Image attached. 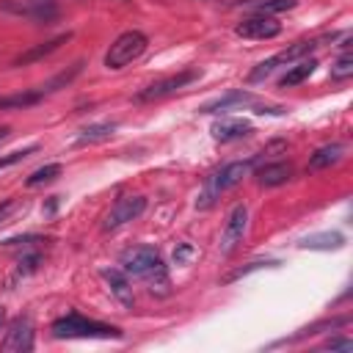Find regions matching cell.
I'll return each mask as SVG.
<instances>
[{
    "instance_id": "d6a6232c",
    "label": "cell",
    "mask_w": 353,
    "mask_h": 353,
    "mask_svg": "<svg viewBox=\"0 0 353 353\" xmlns=\"http://www.w3.org/2000/svg\"><path fill=\"white\" fill-rule=\"evenodd\" d=\"M55 207H58V201H55V196H52V199L47 201V207H44V212L50 215V212H55Z\"/></svg>"
},
{
    "instance_id": "ffe728a7",
    "label": "cell",
    "mask_w": 353,
    "mask_h": 353,
    "mask_svg": "<svg viewBox=\"0 0 353 353\" xmlns=\"http://www.w3.org/2000/svg\"><path fill=\"white\" fill-rule=\"evenodd\" d=\"M314 66H317V61H314V58H301L295 66H290V69H287V74L279 80V85H281V88H292V85L303 83V80L314 72Z\"/></svg>"
},
{
    "instance_id": "9a60e30c",
    "label": "cell",
    "mask_w": 353,
    "mask_h": 353,
    "mask_svg": "<svg viewBox=\"0 0 353 353\" xmlns=\"http://www.w3.org/2000/svg\"><path fill=\"white\" fill-rule=\"evenodd\" d=\"M290 179H292V165L284 163V160L268 163V165H262V168L256 171V182H259L262 188H279V185H284V182H290Z\"/></svg>"
},
{
    "instance_id": "277c9868",
    "label": "cell",
    "mask_w": 353,
    "mask_h": 353,
    "mask_svg": "<svg viewBox=\"0 0 353 353\" xmlns=\"http://www.w3.org/2000/svg\"><path fill=\"white\" fill-rule=\"evenodd\" d=\"M254 171V160H234V163H226L221 171H215L212 176H207V185H204V193L201 199L196 201L199 207H210L215 201V196H221L223 190L234 188L237 182H243V176H248Z\"/></svg>"
},
{
    "instance_id": "4fadbf2b",
    "label": "cell",
    "mask_w": 353,
    "mask_h": 353,
    "mask_svg": "<svg viewBox=\"0 0 353 353\" xmlns=\"http://www.w3.org/2000/svg\"><path fill=\"white\" fill-rule=\"evenodd\" d=\"M99 276L108 281V287H110L113 298H116L121 306H127V309H130V306L135 303V295H132V284H130V276H127L124 270H119V268H105Z\"/></svg>"
},
{
    "instance_id": "44dd1931",
    "label": "cell",
    "mask_w": 353,
    "mask_h": 353,
    "mask_svg": "<svg viewBox=\"0 0 353 353\" xmlns=\"http://www.w3.org/2000/svg\"><path fill=\"white\" fill-rule=\"evenodd\" d=\"M314 47H317V41H314V39H303V41H295L292 47L281 50V52H279V55H273V58H276V63H292V61L306 58Z\"/></svg>"
},
{
    "instance_id": "d6986e66",
    "label": "cell",
    "mask_w": 353,
    "mask_h": 353,
    "mask_svg": "<svg viewBox=\"0 0 353 353\" xmlns=\"http://www.w3.org/2000/svg\"><path fill=\"white\" fill-rule=\"evenodd\" d=\"M41 91H17V94H6L0 97V110H25V108H33L36 102H41Z\"/></svg>"
},
{
    "instance_id": "836d02e7",
    "label": "cell",
    "mask_w": 353,
    "mask_h": 353,
    "mask_svg": "<svg viewBox=\"0 0 353 353\" xmlns=\"http://www.w3.org/2000/svg\"><path fill=\"white\" fill-rule=\"evenodd\" d=\"M8 135H11V130H8V127H0V143H3Z\"/></svg>"
},
{
    "instance_id": "5bb4252c",
    "label": "cell",
    "mask_w": 353,
    "mask_h": 353,
    "mask_svg": "<svg viewBox=\"0 0 353 353\" xmlns=\"http://www.w3.org/2000/svg\"><path fill=\"white\" fill-rule=\"evenodd\" d=\"M72 39V33H61V36H55V39H50V41H41V44H33V47H28L25 52H19L17 58H14V63L11 66H28V63H36V61H41V58H47L50 52H55L61 44H66Z\"/></svg>"
},
{
    "instance_id": "ac0fdd59",
    "label": "cell",
    "mask_w": 353,
    "mask_h": 353,
    "mask_svg": "<svg viewBox=\"0 0 353 353\" xmlns=\"http://www.w3.org/2000/svg\"><path fill=\"white\" fill-rule=\"evenodd\" d=\"M116 132V124L113 121H97V124H88L80 130L77 135V143L85 146V143H102V141H110Z\"/></svg>"
},
{
    "instance_id": "52a82bcc",
    "label": "cell",
    "mask_w": 353,
    "mask_h": 353,
    "mask_svg": "<svg viewBox=\"0 0 353 353\" xmlns=\"http://www.w3.org/2000/svg\"><path fill=\"white\" fill-rule=\"evenodd\" d=\"M193 80H199V69H182V72H176V74H168V77H160V80H154V83H149L143 91H138V102H152V99H163V97H168V94H174V91H179V88H185L188 83H193Z\"/></svg>"
},
{
    "instance_id": "3957f363",
    "label": "cell",
    "mask_w": 353,
    "mask_h": 353,
    "mask_svg": "<svg viewBox=\"0 0 353 353\" xmlns=\"http://www.w3.org/2000/svg\"><path fill=\"white\" fill-rule=\"evenodd\" d=\"M146 47H149L146 33H141V30H124V33H119V36L113 39V44L108 47V52H105V66H108V69H124L127 63L138 61V58L146 52Z\"/></svg>"
},
{
    "instance_id": "1f68e13d",
    "label": "cell",
    "mask_w": 353,
    "mask_h": 353,
    "mask_svg": "<svg viewBox=\"0 0 353 353\" xmlns=\"http://www.w3.org/2000/svg\"><path fill=\"white\" fill-rule=\"evenodd\" d=\"M11 204H14L11 199H3V201H0V221H3L6 215H8V210H11Z\"/></svg>"
},
{
    "instance_id": "7a4b0ae2",
    "label": "cell",
    "mask_w": 353,
    "mask_h": 353,
    "mask_svg": "<svg viewBox=\"0 0 353 353\" xmlns=\"http://www.w3.org/2000/svg\"><path fill=\"white\" fill-rule=\"evenodd\" d=\"M52 336L55 339H121V328L99 323V320H88L77 312H69L66 317H58L52 323Z\"/></svg>"
},
{
    "instance_id": "8fae6325",
    "label": "cell",
    "mask_w": 353,
    "mask_h": 353,
    "mask_svg": "<svg viewBox=\"0 0 353 353\" xmlns=\"http://www.w3.org/2000/svg\"><path fill=\"white\" fill-rule=\"evenodd\" d=\"M254 102H256V99H254L251 91L237 88V91H229V94H223V97H218V99L204 102V105L199 108V113H229V110H243V108H248V105H254Z\"/></svg>"
},
{
    "instance_id": "8992f818",
    "label": "cell",
    "mask_w": 353,
    "mask_h": 353,
    "mask_svg": "<svg viewBox=\"0 0 353 353\" xmlns=\"http://www.w3.org/2000/svg\"><path fill=\"white\" fill-rule=\"evenodd\" d=\"M0 8L3 11H11L17 17H25V19H33V22H55L58 19V6L55 0H0Z\"/></svg>"
},
{
    "instance_id": "ba28073f",
    "label": "cell",
    "mask_w": 353,
    "mask_h": 353,
    "mask_svg": "<svg viewBox=\"0 0 353 353\" xmlns=\"http://www.w3.org/2000/svg\"><path fill=\"white\" fill-rule=\"evenodd\" d=\"M245 229H248V207L245 204H234L229 218H226V226H223V234H221V254L229 256L245 237Z\"/></svg>"
},
{
    "instance_id": "603a6c76",
    "label": "cell",
    "mask_w": 353,
    "mask_h": 353,
    "mask_svg": "<svg viewBox=\"0 0 353 353\" xmlns=\"http://www.w3.org/2000/svg\"><path fill=\"white\" fill-rule=\"evenodd\" d=\"M80 72H83V61H77V63H74V66H72L69 72H61V74H55V77H52L50 83H44V85H41L39 91H41V94H50V91H58L61 85H66V83H72V80H74V77H77Z\"/></svg>"
},
{
    "instance_id": "6da1fadb",
    "label": "cell",
    "mask_w": 353,
    "mask_h": 353,
    "mask_svg": "<svg viewBox=\"0 0 353 353\" xmlns=\"http://www.w3.org/2000/svg\"><path fill=\"white\" fill-rule=\"evenodd\" d=\"M121 270L127 276L143 279L152 295H168L171 292V281H168V270L157 254V248L152 245H135L127 248L121 254Z\"/></svg>"
},
{
    "instance_id": "f546056e",
    "label": "cell",
    "mask_w": 353,
    "mask_h": 353,
    "mask_svg": "<svg viewBox=\"0 0 353 353\" xmlns=\"http://www.w3.org/2000/svg\"><path fill=\"white\" fill-rule=\"evenodd\" d=\"M190 256H193V245H190V243H179V245L174 248V262H176V265H185Z\"/></svg>"
},
{
    "instance_id": "e575fe53",
    "label": "cell",
    "mask_w": 353,
    "mask_h": 353,
    "mask_svg": "<svg viewBox=\"0 0 353 353\" xmlns=\"http://www.w3.org/2000/svg\"><path fill=\"white\" fill-rule=\"evenodd\" d=\"M3 323H6V309L0 306V328H3Z\"/></svg>"
},
{
    "instance_id": "7402d4cb",
    "label": "cell",
    "mask_w": 353,
    "mask_h": 353,
    "mask_svg": "<svg viewBox=\"0 0 353 353\" xmlns=\"http://www.w3.org/2000/svg\"><path fill=\"white\" fill-rule=\"evenodd\" d=\"M61 171H63V165H61V163H47V165L36 168V171H33L28 179H25V188H39V185H47V182L58 179V176H61Z\"/></svg>"
},
{
    "instance_id": "4316f807",
    "label": "cell",
    "mask_w": 353,
    "mask_h": 353,
    "mask_svg": "<svg viewBox=\"0 0 353 353\" xmlns=\"http://www.w3.org/2000/svg\"><path fill=\"white\" fill-rule=\"evenodd\" d=\"M279 63H276V58H265L262 63H256L254 69H251V74H248V80L251 83H256V80H265L268 74H273V69H276Z\"/></svg>"
},
{
    "instance_id": "484cf974",
    "label": "cell",
    "mask_w": 353,
    "mask_h": 353,
    "mask_svg": "<svg viewBox=\"0 0 353 353\" xmlns=\"http://www.w3.org/2000/svg\"><path fill=\"white\" fill-rule=\"evenodd\" d=\"M290 8H295V0H262V3H256V14H265V17H273V14H281Z\"/></svg>"
},
{
    "instance_id": "5b68a950",
    "label": "cell",
    "mask_w": 353,
    "mask_h": 353,
    "mask_svg": "<svg viewBox=\"0 0 353 353\" xmlns=\"http://www.w3.org/2000/svg\"><path fill=\"white\" fill-rule=\"evenodd\" d=\"M143 210H146V199H143V196H121V199H116V204L108 210V215H105V221H102V229H105V232H116V229L127 226L130 221L141 218Z\"/></svg>"
},
{
    "instance_id": "2e32d148",
    "label": "cell",
    "mask_w": 353,
    "mask_h": 353,
    "mask_svg": "<svg viewBox=\"0 0 353 353\" xmlns=\"http://www.w3.org/2000/svg\"><path fill=\"white\" fill-rule=\"evenodd\" d=\"M345 152H347V146L339 143V141L320 146V149L309 157V171H323V168H328V165H336V163L345 157Z\"/></svg>"
},
{
    "instance_id": "cb8c5ba5",
    "label": "cell",
    "mask_w": 353,
    "mask_h": 353,
    "mask_svg": "<svg viewBox=\"0 0 353 353\" xmlns=\"http://www.w3.org/2000/svg\"><path fill=\"white\" fill-rule=\"evenodd\" d=\"M331 77H334V80H347V77H353V55H350V52H342V55L331 63Z\"/></svg>"
},
{
    "instance_id": "4dcf8cb0",
    "label": "cell",
    "mask_w": 353,
    "mask_h": 353,
    "mask_svg": "<svg viewBox=\"0 0 353 353\" xmlns=\"http://www.w3.org/2000/svg\"><path fill=\"white\" fill-rule=\"evenodd\" d=\"M325 347H328V350H345V353H350V350H353V342L345 339V336H334V339L325 342Z\"/></svg>"
},
{
    "instance_id": "7c38bea8",
    "label": "cell",
    "mask_w": 353,
    "mask_h": 353,
    "mask_svg": "<svg viewBox=\"0 0 353 353\" xmlns=\"http://www.w3.org/2000/svg\"><path fill=\"white\" fill-rule=\"evenodd\" d=\"M212 138L221 141V143H232V141H240V138H248L254 132V124L245 121V119H221L210 127Z\"/></svg>"
},
{
    "instance_id": "e0dca14e",
    "label": "cell",
    "mask_w": 353,
    "mask_h": 353,
    "mask_svg": "<svg viewBox=\"0 0 353 353\" xmlns=\"http://www.w3.org/2000/svg\"><path fill=\"white\" fill-rule=\"evenodd\" d=\"M345 245V234L339 232H320V234H306L298 248H306V251H339Z\"/></svg>"
},
{
    "instance_id": "f1b7e54d",
    "label": "cell",
    "mask_w": 353,
    "mask_h": 353,
    "mask_svg": "<svg viewBox=\"0 0 353 353\" xmlns=\"http://www.w3.org/2000/svg\"><path fill=\"white\" fill-rule=\"evenodd\" d=\"M39 262H41V256H39V254H25V256L19 259V273H22V276L36 273V270H39Z\"/></svg>"
},
{
    "instance_id": "9c48e42d",
    "label": "cell",
    "mask_w": 353,
    "mask_h": 353,
    "mask_svg": "<svg viewBox=\"0 0 353 353\" xmlns=\"http://www.w3.org/2000/svg\"><path fill=\"white\" fill-rule=\"evenodd\" d=\"M237 36L243 39H273L281 33V25L273 19V17H265V14H254L248 19H243L237 28H234Z\"/></svg>"
},
{
    "instance_id": "83f0119b",
    "label": "cell",
    "mask_w": 353,
    "mask_h": 353,
    "mask_svg": "<svg viewBox=\"0 0 353 353\" xmlns=\"http://www.w3.org/2000/svg\"><path fill=\"white\" fill-rule=\"evenodd\" d=\"M33 152H36V146H28V149H19V152H11V154L0 157V171H6V168H11V165L22 163V160H25V157H30Z\"/></svg>"
},
{
    "instance_id": "30bf717a",
    "label": "cell",
    "mask_w": 353,
    "mask_h": 353,
    "mask_svg": "<svg viewBox=\"0 0 353 353\" xmlns=\"http://www.w3.org/2000/svg\"><path fill=\"white\" fill-rule=\"evenodd\" d=\"M0 347H3V350H17V353L33 350V323H30V317H17V320L8 325V331H6Z\"/></svg>"
},
{
    "instance_id": "d4e9b609",
    "label": "cell",
    "mask_w": 353,
    "mask_h": 353,
    "mask_svg": "<svg viewBox=\"0 0 353 353\" xmlns=\"http://www.w3.org/2000/svg\"><path fill=\"white\" fill-rule=\"evenodd\" d=\"M279 262H248V265H243V268H237V270H232V273H226L221 281L223 284H232V281H237V279H243V276H248V273H254V270H262V268H276Z\"/></svg>"
}]
</instances>
